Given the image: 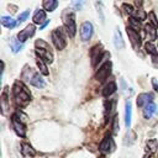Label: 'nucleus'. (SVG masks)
<instances>
[{"label":"nucleus","instance_id":"1","mask_svg":"<svg viewBox=\"0 0 158 158\" xmlns=\"http://www.w3.org/2000/svg\"><path fill=\"white\" fill-rule=\"evenodd\" d=\"M14 98L16 104L20 106H26L31 100V95L28 90L21 81H16L14 84Z\"/></svg>","mask_w":158,"mask_h":158},{"label":"nucleus","instance_id":"2","mask_svg":"<svg viewBox=\"0 0 158 158\" xmlns=\"http://www.w3.org/2000/svg\"><path fill=\"white\" fill-rule=\"evenodd\" d=\"M35 46H36V53L42 60H46L47 63L53 62V54L51 52V46L47 42L42 40H37L35 42Z\"/></svg>","mask_w":158,"mask_h":158},{"label":"nucleus","instance_id":"3","mask_svg":"<svg viewBox=\"0 0 158 158\" xmlns=\"http://www.w3.org/2000/svg\"><path fill=\"white\" fill-rule=\"evenodd\" d=\"M52 41H53V43H54V46H56L57 49H63L67 46L65 33H64V31H63L62 27L56 28L52 32Z\"/></svg>","mask_w":158,"mask_h":158},{"label":"nucleus","instance_id":"4","mask_svg":"<svg viewBox=\"0 0 158 158\" xmlns=\"http://www.w3.org/2000/svg\"><path fill=\"white\" fill-rule=\"evenodd\" d=\"M64 26L67 28V32L70 37H74L75 36V32H77V26H75V17H74V14L70 12L68 15L64 16Z\"/></svg>","mask_w":158,"mask_h":158},{"label":"nucleus","instance_id":"5","mask_svg":"<svg viewBox=\"0 0 158 158\" xmlns=\"http://www.w3.org/2000/svg\"><path fill=\"white\" fill-rule=\"evenodd\" d=\"M111 67H112L111 62H105V63L101 65V68L98 70V73L95 74L96 80L104 81V80L110 75V73H111Z\"/></svg>","mask_w":158,"mask_h":158},{"label":"nucleus","instance_id":"6","mask_svg":"<svg viewBox=\"0 0 158 158\" xmlns=\"http://www.w3.org/2000/svg\"><path fill=\"white\" fill-rule=\"evenodd\" d=\"M127 35H128V38L131 41V44L133 47V49H139L141 47V37H139V33L138 31L133 30L132 27H127Z\"/></svg>","mask_w":158,"mask_h":158},{"label":"nucleus","instance_id":"7","mask_svg":"<svg viewBox=\"0 0 158 158\" xmlns=\"http://www.w3.org/2000/svg\"><path fill=\"white\" fill-rule=\"evenodd\" d=\"M91 35H93V25L91 22L89 21H85L83 22L81 27H80V37H81V41L86 42L91 38Z\"/></svg>","mask_w":158,"mask_h":158},{"label":"nucleus","instance_id":"8","mask_svg":"<svg viewBox=\"0 0 158 158\" xmlns=\"http://www.w3.org/2000/svg\"><path fill=\"white\" fill-rule=\"evenodd\" d=\"M35 26L33 25H27L23 30H21L20 32H19V35H17V38H19V41L20 42H25L26 40H28L31 36H33L35 35Z\"/></svg>","mask_w":158,"mask_h":158},{"label":"nucleus","instance_id":"9","mask_svg":"<svg viewBox=\"0 0 158 158\" xmlns=\"http://www.w3.org/2000/svg\"><path fill=\"white\" fill-rule=\"evenodd\" d=\"M101 53H102V46H101V44H96V46H94V47L90 49L91 64H93L94 67L96 65V63H98L99 60H101V59H102Z\"/></svg>","mask_w":158,"mask_h":158},{"label":"nucleus","instance_id":"10","mask_svg":"<svg viewBox=\"0 0 158 158\" xmlns=\"http://www.w3.org/2000/svg\"><path fill=\"white\" fill-rule=\"evenodd\" d=\"M11 123H12V127H14L15 132H16L19 136H21V137H25V135H26V128H25L23 123L20 122L15 115L11 117Z\"/></svg>","mask_w":158,"mask_h":158},{"label":"nucleus","instance_id":"11","mask_svg":"<svg viewBox=\"0 0 158 158\" xmlns=\"http://www.w3.org/2000/svg\"><path fill=\"white\" fill-rule=\"evenodd\" d=\"M100 151L101 152H109V151H114V148H115V144H114V142H112V138L110 137V136H106L105 138H104V141L100 143Z\"/></svg>","mask_w":158,"mask_h":158},{"label":"nucleus","instance_id":"12","mask_svg":"<svg viewBox=\"0 0 158 158\" xmlns=\"http://www.w3.org/2000/svg\"><path fill=\"white\" fill-rule=\"evenodd\" d=\"M114 44L117 49H123L125 48V42H123L121 32L118 30H115V32H114Z\"/></svg>","mask_w":158,"mask_h":158},{"label":"nucleus","instance_id":"13","mask_svg":"<svg viewBox=\"0 0 158 158\" xmlns=\"http://www.w3.org/2000/svg\"><path fill=\"white\" fill-rule=\"evenodd\" d=\"M151 100H152V95L146 94V93L139 94V95H138V98H137V106H138V107L146 106V105H148L149 102H152Z\"/></svg>","mask_w":158,"mask_h":158},{"label":"nucleus","instance_id":"14","mask_svg":"<svg viewBox=\"0 0 158 158\" xmlns=\"http://www.w3.org/2000/svg\"><path fill=\"white\" fill-rule=\"evenodd\" d=\"M156 111H157V105H156L154 102H149V104L146 105L144 109H143V116H144L146 118H149V117H152V116L156 114Z\"/></svg>","mask_w":158,"mask_h":158},{"label":"nucleus","instance_id":"15","mask_svg":"<svg viewBox=\"0 0 158 158\" xmlns=\"http://www.w3.org/2000/svg\"><path fill=\"white\" fill-rule=\"evenodd\" d=\"M131 115H132V109H131V102L128 100V101H126V105H125V125H126V127L131 126Z\"/></svg>","mask_w":158,"mask_h":158},{"label":"nucleus","instance_id":"16","mask_svg":"<svg viewBox=\"0 0 158 158\" xmlns=\"http://www.w3.org/2000/svg\"><path fill=\"white\" fill-rule=\"evenodd\" d=\"M116 89H117L116 84H115L114 81H111V83H109L107 85H105V88H104V90H102V95H104L105 98H107V96H110L112 93H115Z\"/></svg>","mask_w":158,"mask_h":158},{"label":"nucleus","instance_id":"17","mask_svg":"<svg viewBox=\"0 0 158 158\" xmlns=\"http://www.w3.org/2000/svg\"><path fill=\"white\" fill-rule=\"evenodd\" d=\"M1 23H2V26L7 27V28H14L17 22L12 17H10V16H2L1 17Z\"/></svg>","mask_w":158,"mask_h":158},{"label":"nucleus","instance_id":"18","mask_svg":"<svg viewBox=\"0 0 158 158\" xmlns=\"http://www.w3.org/2000/svg\"><path fill=\"white\" fill-rule=\"evenodd\" d=\"M144 30H146V33H147V37H148V40L153 41V40H156V38H157V32H156V27H153V26H152L151 23L146 25V26H144Z\"/></svg>","mask_w":158,"mask_h":158},{"label":"nucleus","instance_id":"19","mask_svg":"<svg viewBox=\"0 0 158 158\" xmlns=\"http://www.w3.org/2000/svg\"><path fill=\"white\" fill-rule=\"evenodd\" d=\"M30 84L33 85V86H36V88H43L44 86V80L42 79V77L38 73H36L35 77L32 78V80L30 81Z\"/></svg>","mask_w":158,"mask_h":158},{"label":"nucleus","instance_id":"20","mask_svg":"<svg viewBox=\"0 0 158 158\" xmlns=\"http://www.w3.org/2000/svg\"><path fill=\"white\" fill-rule=\"evenodd\" d=\"M10 48L12 49L14 53H17L19 51L22 49V44H21V42L19 40H16L15 37H12L11 41H10Z\"/></svg>","mask_w":158,"mask_h":158},{"label":"nucleus","instance_id":"21","mask_svg":"<svg viewBox=\"0 0 158 158\" xmlns=\"http://www.w3.org/2000/svg\"><path fill=\"white\" fill-rule=\"evenodd\" d=\"M157 148H158V143L156 139H149L146 144V149H147L148 154H153L157 151Z\"/></svg>","mask_w":158,"mask_h":158},{"label":"nucleus","instance_id":"22","mask_svg":"<svg viewBox=\"0 0 158 158\" xmlns=\"http://www.w3.org/2000/svg\"><path fill=\"white\" fill-rule=\"evenodd\" d=\"M22 148H21V153H22V156H35V149L28 144V143H22V146H21Z\"/></svg>","mask_w":158,"mask_h":158},{"label":"nucleus","instance_id":"23","mask_svg":"<svg viewBox=\"0 0 158 158\" xmlns=\"http://www.w3.org/2000/svg\"><path fill=\"white\" fill-rule=\"evenodd\" d=\"M42 5H43L44 10H47V11H53V10L58 6V1H56V0H44Z\"/></svg>","mask_w":158,"mask_h":158},{"label":"nucleus","instance_id":"24","mask_svg":"<svg viewBox=\"0 0 158 158\" xmlns=\"http://www.w3.org/2000/svg\"><path fill=\"white\" fill-rule=\"evenodd\" d=\"M43 20H46V14L43 10H37L33 15V22L35 23H41L43 22ZM44 23V22H43Z\"/></svg>","mask_w":158,"mask_h":158},{"label":"nucleus","instance_id":"25","mask_svg":"<svg viewBox=\"0 0 158 158\" xmlns=\"http://www.w3.org/2000/svg\"><path fill=\"white\" fill-rule=\"evenodd\" d=\"M36 62H37V65H38L41 73H42L43 75H48V69H47V65L44 64V62H43L41 58H37Z\"/></svg>","mask_w":158,"mask_h":158},{"label":"nucleus","instance_id":"26","mask_svg":"<svg viewBox=\"0 0 158 158\" xmlns=\"http://www.w3.org/2000/svg\"><path fill=\"white\" fill-rule=\"evenodd\" d=\"M144 48H146V52H147V53H151V54H152V56H154V57L157 56L156 47H154L151 42H147V43H146V46H144Z\"/></svg>","mask_w":158,"mask_h":158},{"label":"nucleus","instance_id":"27","mask_svg":"<svg viewBox=\"0 0 158 158\" xmlns=\"http://www.w3.org/2000/svg\"><path fill=\"white\" fill-rule=\"evenodd\" d=\"M28 15H30V10H26V11L21 12V14L19 15V17H17V22H19V23H20V22H23V21L28 17Z\"/></svg>","mask_w":158,"mask_h":158},{"label":"nucleus","instance_id":"28","mask_svg":"<svg viewBox=\"0 0 158 158\" xmlns=\"http://www.w3.org/2000/svg\"><path fill=\"white\" fill-rule=\"evenodd\" d=\"M135 17L136 19H139V20H144L146 19V12H143V10H138L137 12H133Z\"/></svg>","mask_w":158,"mask_h":158},{"label":"nucleus","instance_id":"29","mask_svg":"<svg viewBox=\"0 0 158 158\" xmlns=\"http://www.w3.org/2000/svg\"><path fill=\"white\" fill-rule=\"evenodd\" d=\"M149 19H151V22H152L153 27H158V21H157V19H156L154 12H149Z\"/></svg>","mask_w":158,"mask_h":158},{"label":"nucleus","instance_id":"30","mask_svg":"<svg viewBox=\"0 0 158 158\" xmlns=\"http://www.w3.org/2000/svg\"><path fill=\"white\" fill-rule=\"evenodd\" d=\"M122 7L126 10V12L127 14H130V15H133V12H135V9L131 6V5H127V4H123L122 5Z\"/></svg>","mask_w":158,"mask_h":158},{"label":"nucleus","instance_id":"31","mask_svg":"<svg viewBox=\"0 0 158 158\" xmlns=\"http://www.w3.org/2000/svg\"><path fill=\"white\" fill-rule=\"evenodd\" d=\"M117 128H118V127H117V117H115V118H114V133L117 132Z\"/></svg>","mask_w":158,"mask_h":158},{"label":"nucleus","instance_id":"32","mask_svg":"<svg viewBox=\"0 0 158 158\" xmlns=\"http://www.w3.org/2000/svg\"><path fill=\"white\" fill-rule=\"evenodd\" d=\"M73 5H74L77 9H81V6H83V2H81V1H79V2H78V1H74V2H73Z\"/></svg>","mask_w":158,"mask_h":158},{"label":"nucleus","instance_id":"33","mask_svg":"<svg viewBox=\"0 0 158 158\" xmlns=\"http://www.w3.org/2000/svg\"><path fill=\"white\" fill-rule=\"evenodd\" d=\"M48 22H49V20H47V21H46L44 23H42V25H41V28H44V27L47 26V23H48Z\"/></svg>","mask_w":158,"mask_h":158},{"label":"nucleus","instance_id":"34","mask_svg":"<svg viewBox=\"0 0 158 158\" xmlns=\"http://www.w3.org/2000/svg\"><path fill=\"white\" fill-rule=\"evenodd\" d=\"M143 158H153V154H146Z\"/></svg>","mask_w":158,"mask_h":158},{"label":"nucleus","instance_id":"35","mask_svg":"<svg viewBox=\"0 0 158 158\" xmlns=\"http://www.w3.org/2000/svg\"><path fill=\"white\" fill-rule=\"evenodd\" d=\"M153 85H154V88H156V90L158 91V86H157V84H156V81H154V80H153Z\"/></svg>","mask_w":158,"mask_h":158},{"label":"nucleus","instance_id":"36","mask_svg":"<svg viewBox=\"0 0 158 158\" xmlns=\"http://www.w3.org/2000/svg\"><path fill=\"white\" fill-rule=\"evenodd\" d=\"M99 158H105V157H104V156H101V157H99Z\"/></svg>","mask_w":158,"mask_h":158}]
</instances>
